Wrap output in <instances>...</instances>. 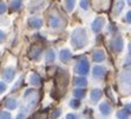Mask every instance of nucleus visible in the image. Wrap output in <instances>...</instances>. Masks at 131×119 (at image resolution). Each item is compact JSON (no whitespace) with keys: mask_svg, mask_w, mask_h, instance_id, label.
<instances>
[{"mask_svg":"<svg viewBox=\"0 0 131 119\" xmlns=\"http://www.w3.org/2000/svg\"><path fill=\"white\" fill-rule=\"evenodd\" d=\"M90 97H91V100L92 101H97L98 99H101L102 97V91L101 90H93V91L91 92V94H90Z\"/></svg>","mask_w":131,"mask_h":119,"instance_id":"14","label":"nucleus"},{"mask_svg":"<svg viewBox=\"0 0 131 119\" xmlns=\"http://www.w3.org/2000/svg\"><path fill=\"white\" fill-rule=\"evenodd\" d=\"M40 81H41V79H40V77L38 76V74L33 73L31 76V84H32V85L38 86V85H40Z\"/></svg>","mask_w":131,"mask_h":119,"instance_id":"15","label":"nucleus"},{"mask_svg":"<svg viewBox=\"0 0 131 119\" xmlns=\"http://www.w3.org/2000/svg\"><path fill=\"white\" fill-rule=\"evenodd\" d=\"M99 110H101V112L103 113V114H110L111 113V106H110L107 103H103V104H101V106H99Z\"/></svg>","mask_w":131,"mask_h":119,"instance_id":"13","label":"nucleus"},{"mask_svg":"<svg viewBox=\"0 0 131 119\" xmlns=\"http://www.w3.org/2000/svg\"><path fill=\"white\" fill-rule=\"evenodd\" d=\"M80 6H82V8L88 9L89 8V0H80Z\"/></svg>","mask_w":131,"mask_h":119,"instance_id":"26","label":"nucleus"},{"mask_svg":"<svg viewBox=\"0 0 131 119\" xmlns=\"http://www.w3.org/2000/svg\"><path fill=\"white\" fill-rule=\"evenodd\" d=\"M5 37H6V35H5V33L0 31V43H3L4 40H5Z\"/></svg>","mask_w":131,"mask_h":119,"instance_id":"30","label":"nucleus"},{"mask_svg":"<svg viewBox=\"0 0 131 119\" xmlns=\"http://www.w3.org/2000/svg\"><path fill=\"white\" fill-rule=\"evenodd\" d=\"M14 70H13L12 67H8V68H6V70L4 71V73H3V78L5 81H11V80L14 78Z\"/></svg>","mask_w":131,"mask_h":119,"instance_id":"5","label":"nucleus"},{"mask_svg":"<svg viewBox=\"0 0 131 119\" xmlns=\"http://www.w3.org/2000/svg\"><path fill=\"white\" fill-rule=\"evenodd\" d=\"M4 106L6 107L7 110H14L15 107H17V100H15V99H12V98H9V99H7V100L5 101Z\"/></svg>","mask_w":131,"mask_h":119,"instance_id":"11","label":"nucleus"},{"mask_svg":"<svg viewBox=\"0 0 131 119\" xmlns=\"http://www.w3.org/2000/svg\"><path fill=\"white\" fill-rule=\"evenodd\" d=\"M104 24H105V19L103 18V17H99V18H97L93 21V24H92V30L95 31V32H99V31L102 30V27L104 26Z\"/></svg>","mask_w":131,"mask_h":119,"instance_id":"3","label":"nucleus"},{"mask_svg":"<svg viewBox=\"0 0 131 119\" xmlns=\"http://www.w3.org/2000/svg\"><path fill=\"white\" fill-rule=\"evenodd\" d=\"M11 5H12V7H11L12 11H18L20 8V6H21V0H13Z\"/></svg>","mask_w":131,"mask_h":119,"instance_id":"16","label":"nucleus"},{"mask_svg":"<svg viewBox=\"0 0 131 119\" xmlns=\"http://www.w3.org/2000/svg\"><path fill=\"white\" fill-rule=\"evenodd\" d=\"M70 106L72 107V109H77V107L80 106V100L79 99H72V100L70 101Z\"/></svg>","mask_w":131,"mask_h":119,"instance_id":"21","label":"nucleus"},{"mask_svg":"<svg viewBox=\"0 0 131 119\" xmlns=\"http://www.w3.org/2000/svg\"><path fill=\"white\" fill-rule=\"evenodd\" d=\"M28 25L32 28H39L43 25V20L40 18H38V17H32V18L28 19Z\"/></svg>","mask_w":131,"mask_h":119,"instance_id":"4","label":"nucleus"},{"mask_svg":"<svg viewBox=\"0 0 131 119\" xmlns=\"http://www.w3.org/2000/svg\"><path fill=\"white\" fill-rule=\"evenodd\" d=\"M105 59V54H104L103 51H97V52L93 53V60L96 63H101Z\"/></svg>","mask_w":131,"mask_h":119,"instance_id":"12","label":"nucleus"},{"mask_svg":"<svg viewBox=\"0 0 131 119\" xmlns=\"http://www.w3.org/2000/svg\"><path fill=\"white\" fill-rule=\"evenodd\" d=\"M40 55H41V49L37 47V46H33L30 52V58L33 59V60H37V59H39Z\"/></svg>","mask_w":131,"mask_h":119,"instance_id":"8","label":"nucleus"},{"mask_svg":"<svg viewBox=\"0 0 131 119\" xmlns=\"http://www.w3.org/2000/svg\"><path fill=\"white\" fill-rule=\"evenodd\" d=\"M5 11H6V5H5V3L0 1V13H4Z\"/></svg>","mask_w":131,"mask_h":119,"instance_id":"28","label":"nucleus"},{"mask_svg":"<svg viewBox=\"0 0 131 119\" xmlns=\"http://www.w3.org/2000/svg\"><path fill=\"white\" fill-rule=\"evenodd\" d=\"M74 82H76V85H78V86H86L88 85V81H86L85 78H76V79H74Z\"/></svg>","mask_w":131,"mask_h":119,"instance_id":"19","label":"nucleus"},{"mask_svg":"<svg viewBox=\"0 0 131 119\" xmlns=\"http://www.w3.org/2000/svg\"><path fill=\"white\" fill-rule=\"evenodd\" d=\"M60 113H61V111L59 110V109H56V110L51 113V119H57L60 116Z\"/></svg>","mask_w":131,"mask_h":119,"instance_id":"24","label":"nucleus"},{"mask_svg":"<svg viewBox=\"0 0 131 119\" xmlns=\"http://www.w3.org/2000/svg\"><path fill=\"white\" fill-rule=\"evenodd\" d=\"M5 90H6V85H5L4 82H0V94H1L3 92H5Z\"/></svg>","mask_w":131,"mask_h":119,"instance_id":"29","label":"nucleus"},{"mask_svg":"<svg viewBox=\"0 0 131 119\" xmlns=\"http://www.w3.org/2000/svg\"><path fill=\"white\" fill-rule=\"evenodd\" d=\"M105 74V68L103 66H96L93 68V77L98 78V79H102Z\"/></svg>","mask_w":131,"mask_h":119,"instance_id":"10","label":"nucleus"},{"mask_svg":"<svg viewBox=\"0 0 131 119\" xmlns=\"http://www.w3.org/2000/svg\"><path fill=\"white\" fill-rule=\"evenodd\" d=\"M72 45L76 47V49H82L84 47L88 41V34H86L85 30L84 28H77L72 34Z\"/></svg>","mask_w":131,"mask_h":119,"instance_id":"1","label":"nucleus"},{"mask_svg":"<svg viewBox=\"0 0 131 119\" xmlns=\"http://www.w3.org/2000/svg\"><path fill=\"white\" fill-rule=\"evenodd\" d=\"M59 58H60V60L63 61V63H67V61L71 59V52L70 50H61L60 53H59Z\"/></svg>","mask_w":131,"mask_h":119,"instance_id":"9","label":"nucleus"},{"mask_svg":"<svg viewBox=\"0 0 131 119\" xmlns=\"http://www.w3.org/2000/svg\"><path fill=\"white\" fill-rule=\"evenodd\" d=\"M76 72L79 74H86L89 73V63L86 60L79 61L76 66Z\"/></svg>","mask_w":131,"mask_h":119,"instance_id":"2","label":"nucleus"},{"mask_svg":"<svg viewBox=\"0 0 131 119\" xmlns=\"http://www.w3.org/2000/svg\"><path fill=\"white\" fill-rule=\"evenodd\" d=\"M117 117H118L119 119H128L129 112H126V110H121L117 112Z\"/></svg>","mask_w":131,"mask_h":119,"instance_id":"18","label":"nucleus"},{"mask_svg":"<svg viewBox=\"0 0 131 119\" xmlns=\"http://www.w3.org/2000/svg\"><path fill=\"white\" fill-rule=\"evenodd\" d=\"M73 94H74V97L79 98V99H82L84 96H85V90H82V89H77L73 91Z\"/></svg>","mask_w":131,"mask_h":119,"instance_id":"17","label":"nucleus"},{"mask_svg":"<svg viewBox=\"0 0 131 119\" xmlns=\"http://www.w3.org/2000/svg\"><path fill=\"white\" fill-rule=\"evenodd\" d=\"M112 47H113V50H115L116 52H121L122 49H123V40H122V38L121 37L115 38L113 41H112Z\"/></svg>","mask_w":131,"mask_h":119,"instance_id":"6","label":"nucleus"},{"mask_svg":"<svg viewBox=\"0 0 131 119\" xmlns=\"http://www.w3.org/2000/svg\"><path fill=\"white\" fill-rule=\"evenodd\" d=\"M54 60V52L50 50L49 52H47V55H46V61L47 63H52V61Z\"/></svg>","mask_w":131,"mask_h":119,"instance_id":"20","label":"nucleus"},{"mask_svg":"<svg viewBox=\"0 0 131 119\" xmlns=\"http://www.w3.org/2000/svg\"><path fill=\"white\" fill-rule=\"evenodd\" d=\"M33 119H47V116H46V112H40V113H37L36 116L33 117Z\"/></svg>","mask_w":131,"mask_h":119,"instance_id":"25","label":"nucleus"},{"mask_svg":"<svg viewBox=\"0 0 131 119\" xmlns=\"http://www.w3.org/2000/svg\"><path fill=\"white\" fill-rule=\"evenodd\" d=\"M66 119H78V117L76 116V114H67V117H66Z\"/></svg>","mask_w":131,"mask_h":119,"instance_id":"31","label":"nucleus"},{"mask_svg":"<svg viewBox=\"0 0 131 119\" xmlns=\"http://www.w3.org/2000/svg\"><path fill=\"white\" fill-rule=\"evenodd\" d=\"M0 119H12V117L7 111H0Z\"/></svg>","mask_w":131,"mask_h":119,"instance_id":"22","label":"nucleus"},{"mask_svg":"<svg viewBox=\"0 0 131 119\" xmlns=\"http://www.w3.org/2000/svg\"><path fill=\"white\" fill-rule=\"evenodd\" d=\"M74 1H76V0H66L65 6H66L67 11H72V9H73V6H74Z\"/></svg>","mask_w":131,"mask_h":119,"instance_id":"23","label":"nucleus"},{"mask_svg":"<svg viewBox=\"0 0 131 119\" xmlns=\"http://www.w3.org/2000/svg\"><path fill=\"white\" fill-rule=\"evenodd\" d=\"M61 25V19L58 15H52L50 18V26H52L53 28H58Z\"/></svg>","mask_w":131,"mask_h":119,"instance_id":"7","label":"nucleus"},{"mask_svg":"<svg viewBox=\"0 0 131 119\" xmlns=\"http://www.w3.org/2000/svg\"><path fill=\"white\" fill-rule=\"evenodd\" d=\"M117 6H118V7H116V13H119V12H121V11L123 9V6H124V3H123V1H119Z\"/></svg>","mask_w":131,"mask_h":119,"instance_id":"27","label":"nucleus"}]
</instances>
